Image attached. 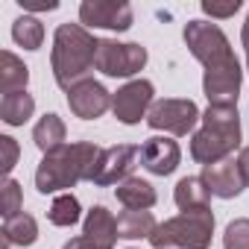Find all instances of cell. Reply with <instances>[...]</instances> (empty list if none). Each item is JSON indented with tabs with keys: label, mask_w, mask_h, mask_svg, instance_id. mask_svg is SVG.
<instances>
[{
	"label": "cell",
	"mask_w": 249,
	"mask_h": 249,
	"mask_svg": "<svg viewBox=\"0 0 249 249\" xmlns=\"http://www.w3.org/2000/svg\"><path fill=\"white\" fill-rule=\"evenodd\" d=\"M153 82L150 79H132L126 82L123 88H117L111 94V111L120 123H126V126H135V123H141V117L150 114L153 108Z\"/></svg>",
	"instance_id": "8"
},
{
	"label": "cell",
	"mask_w": 249,
	"mask_h": 249,
	"mask_svg": "<svg viewBox=\"0 0 249 249\" xmlns=\"http://www.w3.org/2000/svg\"><path fill=\"white\" fill-rule=\"evenodd\" d=\"M27 82H30V68L12 50H3L0 53V91L3 94L27 91Z\"/></svg>",
	"instance_id": "18"
},
{
	"label": "cell",
	"mask_w": 249,
	"mask_h": 249,
	"mask_svg": "<svg viewBox=\"0 0 249 249\" xmlns=\"http://www.w3.org/2000/svg\"><path fill=\"white\" fill-rule=\"evenodd\" d=\"M103 150L91 141L65 144L53 153H47L36 170V188L41 194H56L65 188H73L76 182H91L97 173Z\"/></svg>",
	"instance_id": "2"
},
{
	"label": "cell",
	"mask_w": 249,
	"mask_h": 249,
	"mask_svg": "<svg viewBox=\"0 0 249 249\" xmlns=\"http://www.w3.org/2000/svg\"><path fill=\"white\" fill-rule=\"evenodd\" d=\"M223 249H249V217L231 220L223 234Z\"/></svg>",
	"instance_id": "24"
},
{
	"label": "cell",
	"mask_w": 249,
	"mask_h": 249,
	"mask_svg": "<svg viewBox=\"0 0 249 249\" xmlns=\"http://www.w3.org/2000/svg\"><path fill=\"white\" fill-rule=\"evenodd\" d=\"M117 202L120 205H126V208H132V211H150L153 205H156V188L147 182V179H141V176H129V179H123L120 185H117Z\"/></svg>",
	"instance_id": "15"
},
{
	"label": "cell",
	"mask_w": 249,
	"mask_h": 249,
	"mask_svg": "<svg viewBox=\"0 0 249 249\" xmlns=\"http://www.w3.org/2000/svg\"><path fill=\"white\" fill-rule=\"evenodd\" d=\"M62 249H106V246H100V243H94L91 237H85V234H79V237H71Z\"/></svg>",
	"instance_id": "29"
},
{
	"label": "cell",
	"mask_w": 249,
	"mask_h": 249,
	"mask_svg": "<svg viewBox=\"0 0 249 249\" xmlns=\"http://www.w3.org/2000/svg\"><path fill=\"white\" fill-rule=\"evenodd\" d=\"M0 249H9V246H33L38 240V223L33 214H15L3 223V231H0Z\"/></svg>",
	"instance_id": "16"
},
{
	"label": "cell",
	"mask_w": 249,
	"mask_h": 249,
	"mask_svg": "<svg viewBox=\"0 0 249 249\" xmlns=\"http://www.w3.org/2000/svg\"><path fill=\"white\" fill-rule=\"evenodd\" d=\"M240 41H243V50H246V59H249V15H246V24L240 30Z\"/></svg>",
	"instance_id": "31"
},
{
	"label": "cell",
	"mask_w": 249,
	"mask_h": 249,
	"mask_svg": "<svg viewBox=\"0 0 249 249\" xmlns=\"http://www.w3.org/2000/svg\"><path fill=\"white\" fill-rule=\"evenodd\" d=\"M47 217H50L53 226H73V223H79V199L73 194H59L50 202Z\"/></svg>",
	"instance_id": "23"
},
{
	"label": "cell",
	"mask_w": 249,
	"mask_h": 249,
	"mask_svg": "<svg viewBox=\"0 0 249 249\" xmlns=\"http://www.w3.org/2000/svg\"><path fill=\"white\" fill-rule=\"evenodd\" d=\"M33 111H36V100L27 91L3 94V100H0V117H3V123H9V126H24L33 117Z\"/></svg>",
	"instance_id": "21"
},
{
	"label": "cell",
	"mask_w": 249,
	"mask_h": 249,
	"mask_svg": "<svg viewBox=\"0 0 249 249\" xmlns=\"http://www.w3.org/2000/svg\"><path fill=\"white\" fill-rule=\"evenodd\" d=\"M18 3H21V9H36V12H53V9H59L56 0H18Z\"/></svg>",
	"instance_id": "28"
},
{
	"label": "cell",
	"mask_w": 249,
	"mask_h": 249,
	"mask_svg": "<svg viewBox=\"0 0 249 249\" xmlns=\"http://www.w3.org/2000/svg\"><path fill=\"white\" fill-rule=\"evenodd\" d=\"M12 38L24 47V50H38L44 44V27L38 18L33 15H21L15 24H12Z\"/></svg>",
	"instance_id": "22"
},
{
	"label": "cell",
	"mask_w": 249,
	"mask_h": 249,
	"mask_svg": "<svg viewBox=\"0 0 249 249\" xmlns=\"http://www.w3.org/2000/svg\"><path fill=\"white\" fill-rule=\"evenodd\" d=\"M196 120H202L199 108L194 100H176V97H167V100H156L150 114H147V123L153 129H161V132H170V135H188L194 132Z\"/></svg>",
	"instance_id": "7"
},
{
	"label": "cell",
	"mask_w": 249,
	"mask_h": 249,
	"mask_svg": "<svg viewBox=\"0 0 249 249\" xmlns=\"http://www.w3.org/2000/svg\"><path fill=\"white\" fill-rule=\"evenodd\" d=\"M237 167H240L243 185L249 188V147H243V150H240V156H237Z\"/></svg>",
	"instance_id": "30"
},
{
	"label": "cell",
	"mask_w": 249,
	"mask_h": 249,
	"mask_svg": "<svg viewBox=\"0 0 249 249\" xmlns=\"http://www.w3.org/2000/svg\"><path fill=\"white\" fill-rule=\"evenodd\" d=\"M240 147V114L237 106H208L202 129L191 135V159L202 167L229 159Z\"/></svg>",
	"instance_id": "4"
},
{
	"label": "cell",
	"mask_w": 249,
	"mask_h": 249,
	"mask_svg": "<svg viewBox=\"0 0 249 249\" xmlns=\"http://www.w3.org/2000/svg\"><path fill=\"white\" fill-rule=\"evenodd\" d=\"M129 249H135V246H129Z\"/></svg>",
	"instance_id": "32"
},
{
	"label": "cell",
	"mask_w": 249,
	"mask_h": 249,
	"mask_svg": "<svg viewBox=\"0 0 249 249\" xmlns=\"http://www.w3.org/2000/svg\"><path fill=\"white\" fill-rule=\"evenodd\" d=\"M214 237V214L211 208L182 211L173 220H164L150 234L156 249H208Z\"/></svg>",
	"instance_id": "5"
},
{
	"label": "cell",
	"mask_w": 249,
	"mask_h": 249,
	"mask_svg": "<svg viewBox=\"0 0 249 249\" xmlns=\"http://www.w3.org/2000/svg\"><path fill=\"white\" fill-rule=\"evenodd\" d=\"M173 199L182 211H196V208H208L211 194H208V188L199 176H185V179H179V185L173 191Z\"/></svg>",
	"instance_id": "19"
},
{
	"label": "cell",
	"mask_w": 249,
	"mask_h": 249,
	"mask_svg": "<svg viewBox=\"0 0 249 249\" xmlns=\"http://www.w3.org/2000/svg\"><path fill=\"white\" fill-rule=\"evenodd\" d=\"M68 94V106H71V111L76 114V117H82V120H94V117H103L106 114V108L111 106V94L106 91V85H100L97 79H82V82H76L71 91H65Z\"/></svg>",
	"instance_id": "11"
},
{
	"label": "cell",
	"mask_w": 249,
	"mask_h": 249,
	"mask_svg": "<svg viewBox=\"0 0 249 249\" xmlns=\"http://www.w3.org/2000/svg\"><path fill=\"white\" fill-rule=\"evenodd\" d=\"M141 161V147L135 144H114L106 147L100 161H97V173H94V185L97 188H108V185H120L123 179L132 176V167Z\"/></svg>",
	"instance_id": "9"
},
{
	"label": "cell",
	"mask_w": 249,
	"mask_h": 249,
	"mask_svg": "<svg viewBox=\"0 0 249 249\" xmlns=\"http://www.w3.org/2000/svg\"><path fill=\"white\" fill-rule=\"evenodd\" d=\"M97 44H100V38H94L82 24H59L56 27L50 68H53L56 85L62 91H71L76 82L88 79V73L94 71Z\"/></svg>",
	"instance_id": "3"
},
{
	"label": "cell",
	"mask_w": 249,
	"mask_h": 249,
	"mask_svg": "<svg viewBox=\"0 0 249 249\" xmlns=\"http://www.w3.org/2000/svg\"><path fill=\"white\" fill-rule=\"evenodd\" d=\"M82 234H85V237H91L94 243L106 246V249H111V246H114V240L120 237V234H117V220H114V217H111V211H108V208H103V205H94V208L85 214Z\"/></svg>",
	"instance_id": "14"
},
{
	"label": "cell",
	"mask_w": 249,
	"mask_h": 249,
	"mask_svg": "<svg viewBox=\"0 0 249 249\" xmlns=\"http://www.w3.org/2000/svg\"><path fill=\"white\" fill-rule=\"evenodd\" d=\"M199 179L205 182L208 194L211 196H220V199H234L246 188L243 185V176H240V167H237V161L231 156L223 159V161H217V164L202 167V176Z\"/></svg>",
	"instance_id": "12"
},
{
	"label": "cell",
	"mask_w": 249,
	"mask_h": 249,
	"mask_svg": "<svg viewBox=\"0 0 249 249\" xmlns=\"http://www.w3.org/2000/svg\"><path fill=\"white\" fill-rule=\"evenodd\" d=\"M179 161H182V150H179V144L170 141V138L156 135V138H147V141L141 144V164H144L153 176H170V173L179 167Z\"/></svg>",
	"instance_id": "13"
},
{
	"label": "cell",
	"mask_w": 249,
	"mask_h": 249,
	"mask_svg": "<svg viewBox=\"0 0 249 249\" xmlns=\"http://www.w3.org/2000/svg\"><path fill=\"white\" fill-rule=\"evenodd\" d=\"M147 65V50L135 41L129 44H120L114 38H100L97 44V59H94V68L106 76H135L138 71H144Z\"/></svg>",
	"instance_id": "6"
},
{
	"label": "cell",
	"mask_w": 249,
	"mask_h": 249,
	"mask_svg": "<svg viewBox=\"0 0 249 249\" xmlns=\"http://www.w3.org/2000/svg\"><path fill=\"white\" fill-rule=\"evenodd\" d=\"M79 21L94 30L126 33L132 27V6L123 0H85L79 6Z\"/></svg>",
	"instance_id": "10"
},
{
	"label": "cell",
	"mask_w": 249,
	"mask_h": 249,
	"mask_svg": "<svg viewBox=\"0 0 249 249\" xmlns=\"http://www.w3.org/2000/svg\"><path fill=\"white\" fill-rule=\"evenodd\" d=\"M246 65H249V59H246Z\"/></svg>",
	"instance_id": "33"
},
{
	"label": "cell",
	"mask_w": 249,
	"mask_h": 249,
	"mask_svg": "<svg viewBox=\"0 0 249 249\" xmlns=\"http://www.w3.org/2000/svg\"><path fill=\"white\" fill-rule=\"evenodd\" d=\"M0 205H3V217H15L21 214V185L15 179H6L3 182V199H0Z\"/></svg>",
	"instance_id": "25"
},
{
	"label": "cell",
	"mask_w": 249,
	"mask_h": 249,
	"mask_svg": "<svg viewBox=\"0 0 249 249\" xmlns=\"http://www.w3.org/2000/svg\"><path fill=\"white\" fill-rule=\"evenodd\" d=\"M0 147H3V173H12V167L18 164V141L12 135H0Z\"/></svg>",
	"instance_id": "27"
},
{
	"label": "cell",
	"mask_w": 249,
	"mask_h": 249,
	"mask_svg": "<svg viewBox=\"0 0 249 249\" xmlns=\"http://www.w3.org/2000/svg\"><path fill=\"white\" fill-rule=\"evenodd\" d=\"M199 9L211 18H231L237 9H240V0H229V3H208V0H202Z\"/></svg>",
	"instance_id": "26"
},
{
	"label": "cell",
	"mask_w": 249,
	"mask_h": 249,
	"mask_svg": "<svg viewBox=\"0 0 249 249\" xmlns=\"http://www.w3.org/2000/svg\"><path fill=\"white\" fill-rule=\"evenodd\" d=\"M185 44L196 62H202V94L211 106H237L240 94V62L231 53L226 33L208 21H188L185 24Z\"/></svg>",
	"instance_id": "1"
},
{
	"label": "cell",
	"mask_w": 249,
	"mask_h": 249,
	"mask_svg": "<svg viewBox=\"0 0 249 249\" xmlns=\"http://www.w3.org/2000/svg\"><path fill=\"white\" fill-rule=\"evenodd\" d=\"M156 226L159 223H156L153 211H132V208H126L117 217V234L123 240H138V237L150 240V234L156 231Z\"/></svg>",
	"instance_id": "20"
},
{
	"label": "cell",
	"mask_w": 249,
	"mask_h": 249,
	"mask_svg": "<svg viewBox=\"0 0 249 249\" xmlns=\"http://www.w3.org/2000/svg\"><path fill=\"white\" fill-rule=\"evenodd\" d=\"M65 135H68L65 120H62L59 114H53V111H47V114L36 123V129H33V141H36V147H38L44 156L53 153V150H59V147H65Z\"/></svg>",
	"instance_id": "17"
}]
</instances>
